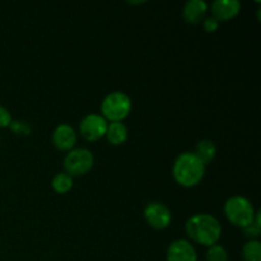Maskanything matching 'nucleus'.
<instances>
[{
  "mask_svg": "<svg viewBox=\"0 0 261 261\" xmlns=\"http://www.w3.org/2000/svg\"><path fill=\"white\" fill-rule=\"evenodd\" d=\"M188 236L196 244L213 246L218 242L222 234V227L216 217L206 213L194 214L185 224Z\"/></svg>",
  "mask_w": 261,
  "mask_h": 261,
  "instance_id": "f257e3e1",
  "label": "nucleus"
},
{
  "mask_svg": "<svg viewBox=\"0 0 261 261\" xmlns=\"http://www.w3.org/2000/svg\"><path fill=\"white\" fill-rule=\"evenodd\" d=\"M176 182L184 188H194L203 180L205 165L194 153L185 152L176 158L172 168Z\"/></svg>",
  "mask_w": 261,
  "mask_h": 261,
  "instance_id": "f03ea898",
  "label": "nucleus"
},
{
  "mask_svg": "<svg viewBox=\"0 0 261 261\" xmlns=\"http://www.w3.org/2000/svg\"><path fill=\"white\" fill-rule=\"evenodd\" d=\"M224 213L232 224L240 228H245L254 222L256 212L249 199L244 196H233L227 200L224 205Z\"/></svg>",
  "mask_w": 261,
  "mask_h": 261,
  "instance_id": "7ed1b4c3",
  "label": "nucleus"
},
{
  "mask_svg": "<svg viewBox=\"0 0 261 261\" xmlns=\"http://www.w3.org/2000/svg\"><path fill=\"white\" fill-rule=\"evenodd\" d=\"M101 111L106 121L121 122L132 111V99L122 92H112L102 101Z\"/></svg>",
  "mask_w": 261,
  "mask_h": 261,
  "instance_id": "20e7f679",
  "label": "nucleus"
},
{
  "mask_svg": "<svg viewBox=\"0 0 261 261\" xmlns=\"http://www.w3.org/2000/svg\"><path fill=\"white\" fill-rule=\"evenodd\" d=\"M94 158L91 150L86 148L73 149L64 160V168L69 176H83L93 167Z\"/></svg>",
  "mask_w": 261,
  "mask_h": 261,
  "instance_id": "39448f33",
  "label": "nucleus"
},
{
  "mask_svg": "<svg viewBox=\"0 0 261 261\" xmlns=\"http://www.w3.org/2000/svg\"><path fill=\"white\" fill-rule=\"evenodd\" d=\"M107 126L109 124L103 116L97 114H89L81 121L79 132L84 139L89 140V142H96L106 135Z\"/></svg>",
  "mask_w": 261,
  "mask_h": 261,
  "instance_id": "423d86ee",
  "label": "nucleus"
},
{
  "mask_svg": "<svg viewBox=\"0 0 261 261\" xmlns=\"http://www.w3.org/2000/svg\"><path fill=\"white\" fill-rule=\"evenodd\" d=\"M144 217L149 226L155 229L167 228L172 219L170 209L165 204L158 203V201H153L145 206Z\"/></svg>",
  "mask_w": 261,
  "mask_h": 261,
  "instance_id": "0eeeda50",
  "label": "nucleus"
},
{
  "mask_svg": "<svg viewBox=\"0 0 261 261\" xmlns=\"http://www.w3.org/2000/svg\"><path fill=\"white\" fill-rule=\"evenodd\" d=\"M196 251L186 240H176L168 246L167 261H196Z\"/></svg>",
  "mask_w": 261,
  "mask_h": 261,
  "instance_id": "6e6552de",
  "label": "nucleus"
},
{
  "mask_svg": "<svg viewBox=\"0 0 261 261\" xmlns=\"http://www.w3.org/2000/svg\"><path fill=\"white\" fill-rule=\"evenodd\" d=\"M241 9V4L239 0H216L212 4V13L213 18L219 20H231L236 17Z\"/></svg>",
  "mask_w": 261,
  "mask_h": 261,
  "instance_id": "1a4fd4ad",
  "label": "nucleus"
},
{
  "mask_svg": "<svg viewBox=\"0 0 261 261\" xmlns=\"http://www.w3.org/2000/svg\"><path fill=\"white\" fill-rule=\"evenodd\" d=\"M53 143L58 149L70 150L76 143V133L70 125H59L53 134Z\"/></svg>",
  "mask_w": 261,
  "mask_h": 261,
  "instance_id": "9d476101",
  "label": "nucleus"
},
{
  "mask_svg": "<svg viewBox=\"0 0 261 261\" xmlns=\"http://www.w3.org/2000/svg\"><path fill=\"white\" fill-rule=\"evenodd\" d=\"M208 10V4L204 0H189L184 5V19L190 24H198L204 19Z\"/></svg>",
  "mask_w": 261,
  "mask_h": 261,
  "instance_id": "9b49d317",
  "label": "nucleus"
},
{
  "mask_svg": "<svg viewBox=\"0 0 261 261\" xmlns=\"http://www.w3.org/2000/svg\"><path fill=\"white\" fill-rule=\"evenodd\" d=\"M107 140L112 145H121L127 139V127L122 122H111L107 126Z\"/></svg>",
  "mask_w": 261,
  "mask_h": 261,
  "instance_id": "f8f14e48",
  "label": "nucleus"
},
{
  "mask_svg": "<svg viewBox=\"0 0 261 261\" xmlns=\"http://www.w3.org/2000/svg\"><path fill=\"white\" fill-rule=\"evenodd\" d=\"M216 153H217L216 144H214L212 140L204 139V140H200V142L196 144L195 153H194V154H195L196 157H198L199 160L206 166L208 163H211L212 161L214 160Z\"/></svg>",
  "mask_w": 261,
  "mask_h": 261,
  "instance_id": "ddd939ff",
  "label": "nucleus"
},
{
  "mask_svg": "<svg viewBox=\"0 0 261 261\" xmlns=\"http://www.w3.org/2000/svg\"><path fill=\"white\" fill-rule=\"evenodd\" d=\"M245 261H261V244L257 240H250L242 247Z\"/></svg>",
  "mask_w": 261,
  "mask_h": 261,
  "instance_id": "4468645a",
  "label": "nucleus"
},
{
  "mask_svg": "<svg viewBox=\"0 0 261 261\" xmlns=\"http://www.w3.org/2000/svg\"><path fill=\"white\" fill-rule=\"evenodd\" d=\"M53 189L58 194H65L73 188V178L68 173H58L53 178Z\"/></svg>",
  "mask_w": 261,
  "mask_h": 261,
  "instance_id": "2eb2a0df",
  "label": "nucleus"
},
{
  "mask_svg": "<svg viewBox=\"0 0 261 261\" xmlns=\"http://www.w3.org/2000/svg\"><path fill=\"white\" fill-rule=\"evenodd\" d=\"M206 261H228V254L221 245H213L206 251Z\"/></svg>",
  "mask_w": 261,
  "mask_h": 261,
  "instance_id": "dca6fc26",
  "label": "nucleus"
},
{
  "mask_svg": "<svg viewBox=\"0 0 261 261\" xmlns=\"http://www.w3.org/2000/svg\"><path fill=\"white\" fill-rule=\"evenodd\" d=\"M260 212H256L255 213L254 222L251 224H249L247 227H245L244 232L247 237H259L260 231H261V223H260Z\"/></svg>",
  "mask_w": 261,
  "mask_h": 261,
  "instance_id": "f3484780",
  "label": "nucleus"
},
{
  "mask_svg": "<svg viewBox=\"0 0 261 261\" xmlns=\"http://www.w3.org/2000/svg\"><path fill=\"white\" fill-rule=\"evenodd\" d=\"M9 127L12 129L13 133L15 134H22V135H28L30 134L31 129L27 124H24L23 121H12L10 122Z\"/></svg>",
  "mask_w": 261,
  "mask_h": 261,
  "instance_id": "a211bd4d",
  "label": "nucleus"
},
{
  "mask_svg": "<svg viewBox=\"0 0 261 261\" xmlns=\"http://www.w3.org/2000/svg\"><path fill=\"white\" fill-rule=\"evenodd\" d=\"M10 122H12V116H10V112L8 111L4 106H2V105H0V127L9 126Z\"/></svg>",
  "mask_w": 261,
  "mask_h": 261,
  "instance_id": "6ab92c4d",
  "label": "nucleus"
},
{
  "mask_svg": "<svg viewBox=\"0 0 261 261\" xmlns=\"http://www.w3.org/2000/svg\"><path fill=\"white\" fill-rule=\"evenodd\" d=\"M219 22L217 19H214L213 17H209L204 20V30L209 33H213L218 30Z\"/></svg>",
  "mask_w": 261,
  "mask_h": 261,
  "instance_id": "aec40b11",
  "label": "nucleus"
},
{
  "mask_svg": "<svg viewBox=\"0 0 261 261\" xmlns=\"http://www.w3.org/2000/svg\"><path fill=\"white\" fill-rule=\"evenodd\" d=\"M130 4H142V3H144V2H129Z\"/></svg>",
  "mask_w": 261,
  "mask_h": 261,
  "instance_id": "412c9836",
  "label": "nucleus"
}]
</instances>
